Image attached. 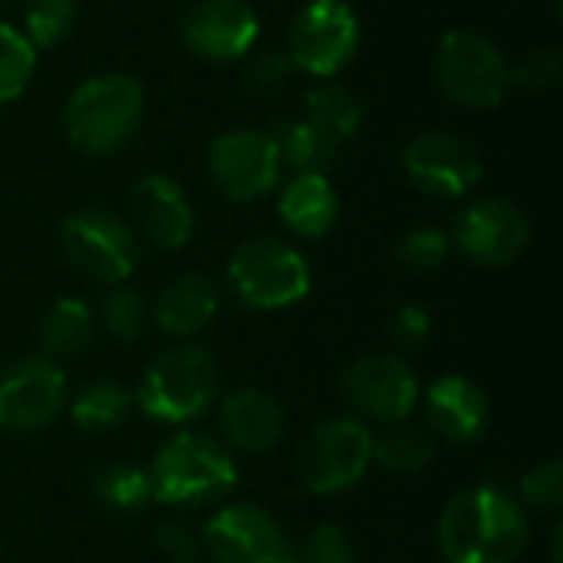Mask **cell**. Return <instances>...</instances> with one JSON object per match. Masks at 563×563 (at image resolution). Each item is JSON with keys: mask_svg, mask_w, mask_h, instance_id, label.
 <instances>
[{"mask_svg": "<svg viewBox=\"0 0 563 563\" xmlns=\"http://www.w3.org/2000/svg\"><path fill=\"white\" fill-rule=\"evenodd\" d=\"M528 538L525 505L495 485L459 492L439 518V548L449 563H518Z\"/></svg>", "mask_w": 563, "mask_h": 563, "instance_id": "6da1fadb", "label": "cell"}, {"mask_svg": "<svg viewBox=\"0 0 563 563\" xmlns=\"http://www.w3.org/2000/svg\"><path fill=\"white\" fill-rule=\"evenodd\" d=\"M152 501L168 508H205L231 495L238 465L221 439L201 432H175L148 465Z\"/></svg>", "mask_w": 563, "mask_h": 563, "instance_id": "7a4b0ae2", "label": "cell"}, {"mask_svg": "<svg viewBox=\"0 0 563 563\" xmlns=\"http://www.w3.org/2000/svg\"><path fill=\"white\" fill-rule=\"evenodd\" d=\"M221 393V366L201 346H175L148 363L139 379L135 406L165 426H185L201 419Z\"/></svg>", "mask_w": 563, "mask_h": 563, "instance_id": "3957f363", "label": "cell"}, {"mask_svg": "<svg viewBox=\"0 0 563 563\" xmlns=\"http://www.w3.org/2000/svg\"><path fill=\"white\" fill-rule=\"evenodd\" d=\"M145 112V89L125 73H106L79 82L66 102L63 125L69 142L92 158L112 155L139 129Z\"/></svg>", "mask_w": 563, "mask_h": 563, "instance_id": "277c9868", "label": "cell"}, {"mask_svg": "<svg viewBox=\"0 0 563 563\" xmlns=\"http://www.w3.org/2000/svg\"><path fill=\"white\" fill-rule=\"evenodd\" d=\"M307 257L280 238H247L228 261V287L251 310H287L310 294Z\"/></svg>", "mask_w": 563, "mask_h": 563, "instance_id": "5b68a950", "label": "cell"}, {"mask_svg": "<svg viewBox=\"0 0 563 563\" xmlns=\"http://www.w3.org/2000/svg\"><path fill=\"white\" fill-rule=\"evenodd\" d=\"M373 465V432L356 416H336L307 432L297 449V478L310 495L330 498L356 488Z\"/></svg>", "mask_w": 563, "mask_h": 563, "instance_id": "8992f818", "label": "cell"}, {"mask_svg": "<svg viewBox=\"0 0 563 563\" xmlns=\"http://www.w3.org/2000/svg\"><path fill=\"white\" fill-rule=\"evenodd\" d=\"M435 76L442 92L468 109H492L511 86L505 53L475 30H449L435 49Z\"/></svg>", "mask_w": 563, "mask_h": 563, "instance_id": "52a82bcc", "label": "cell"}, {"mask_svg": "<svg viewBox=\"0 0 563 563\" xmlns=\"http://www.w3.org/2000/svg\"><path fill=\"white\" fill-rule=\"evenodd\" d=\"M59 241L76 271L112 287L125 284L142 261V244L135 231L102 208L73 211L59 224Z\"/></svg>", "mask_w": 563, "mask_h": 563, "instance_id": "ba28073f", "label": "cell"}, {"mask_svg": "<svg viewBox=\"0 0 563 563\" xmlns=\"http://www.w3.org/2000/svg\"><path fill=\"white\" fill-rule=\"evenodd\" d=\"M360 49V16L346 0H307L290 26V63L317 79L343 73Z\"/></svg>", "mask_w": 563, "mask_h": 563, "instance_id": "9c48e42d", "label": "cell"}, {"mask_svg": "<svg viewBox=\"0 0 563 563\" xmlns=\"http://www.w3.org/2000/svg\"><path fill=\"white\" fill-rule=\"evenodd\" d=\"M340 389L356 416L383 426L406 422L422 399L416 369L396 353H366L353 360L340 379Z\"/></svg>", "mask_w": 563, "mask_h": 563, "instance_id": "30bf717a", "label": "cell"}, {"mask_svg": "<svg viewBox=\"0 0 563 563\" xmlns=\"http://www.w3.org/2000/svg\"><path fill=\"white\" fill-rule=\"evenodd\" d=\"M214 563H297V548L261 505H224L201 528Z\"/></svg>", "mask_w": 563, "mask_h": 563, "instance_id": "8fae6325", "label": "cell"}, {"mask_svg": "<svg viewBox=\"0 0 563 563\" xmlns=\"http://www.w3.org/2000/svg\"><path fill=\"white\" fill-rule=\"evenodd\" d=\"M280 152L271 132L234 129L211 142L208 172L218 191L231 201H257L271 195L280 181Z\"/></svg>", "mask_w": 563, "mask_h": 563, "instance_id": "7c38bea8", "label": "cell"}, {"mask_svg": "<svg viewBox=\"0 0 563 563\" xmlns=\"http://www.w3.org/2000/svg\"><path fill=\"white\" fill-rule=\"evenodd\" d=\"M66 406V376L56 360H20L0 376V429L40 432L56 422Z\"/></svg>", "mask_w": 563, "mask_h": 563, "instance_id": "4fadbf2b", "label": "cell"}, {"mask_svg": "<svg viewBox=\"0 0 563 563\" xmlns=\"http://www.w3.org/2000/svg\"><path fill=\"white\" fill-rule=\"evenodd\" d=\"M402 168L416 188L435 198H462L482 181V158L472 142L452 132H422L402 148Z\"/></svg>", "mask_w": 563, "mask_h": 563, "instance_id": "5bb4252c", "label": "cell"}, {"mask_svg": "<svg viewBox=\"0 0 563 563\" xmlns=\"http://www.w3.org/2000/svg\"><path fill=\"white\" fill-rule=\"evenodd\" d=\"M528 241V218L508 198H482L455 221V247L478 267H505L518 261Z\"/></svg>", "mask_w": 563, "mask_h": 563, "instance_id": "9a60e30c", "label": "cell"}, {"mask_svg": "<svg viewBox=\"0 0 563 563\" xmlns=\"http://www.w3.org/2000/svg\"><path fill=\"white\" fill-rule=\"evenodd\" d=\"M261 36L257 13L244 0H198L181 20V43L211 63H234Z\"/></svg>", "mask_w": 563, "mask_h": 563, "instance_id": "2e32d148", "label": "cell"}, {"mask_svg": "<svg viewBox=\"0 0 563 563\" xmlns=\"http://www.w3.org/2000/svg\"><path fill=\"white\" fill-rule=\"evenodd\" d=\"M426 419L435 435L455 445H472L492 422V406L482 386L465 376H442L426 389Z\"/></svg>", "mask_w": 563, "mask_h": 563, "instance_id": "e0dca14e", "label": "cell"}, {"mask_svg": "<svg viewBox=\"0 0 563 563\" xmlns=\"http://www.w3.org/2000/svg\"><path fill=\"white\" fill-rule=\"evenodd\" d=\"M132 205L142 234L162 251H181L195 231V211L181 185L168 175H145L132 188Z\"/></svg>", "mask_w": 563, "mask_h": 563, "instance_id": "ac0fdd59", "label": "cell"}, {"mask_svg": "<svg viewBox=\"0 0 563 563\" xmlns=\"http://www.w3.org/2000/svg\"><path fill=\"white\" fill-rule=\"evenodd\" d=\"M218 422L224 449L244 455H264L284 435V409L264 389H234L231 396H224Z\"/></svg>", "mask_w": 563, "mask_h": 563, "instance_id": "d6986e66", "label": "cell"}, {"mask_svg": "<svg viewBox=\"0 0 563 563\" xmlns=\"http://www.w3.org/2000/svg\"><path fill=\"white\" fill-rule=\"evenodd\" d=\"M277 214L294 234L317 241V238L330 234L340 218L336 188L327 181L323 172H297L280 191Z\"/></svg>", "mask_w": 563, "mask_h": 563, "instance_id": "ffe728a7", "label": "cell"}, {"mask_svg": "<svg viewBox=\"0 0 563 563\" xmlns=\"http://www.w3.org/2000/svg\"><path fill=\"white\" fill-rule=\"evenodd\" d=\"M218 313V287L205 274H181L168 280L155 300V323L168 336H195Z\"/></svg>", "mask_w": 563, "mask_h": 563, "instance_id": "44dd1931", "label": "cell"}, {"mask_svg": "<svg viewBox=\"0 0 563 563\" xmlns=\"http://www.w3.org/2000/svg\"><path fill=\"white\" fill-rule=\"evenodd\" d=\"M40 350L46 360L76 356L92 340V310L79 297H59L40 320L36 330Z\"/></svg>", "mask_w": 563, "mask_h": 563, "instance_id": "7402d4cb", "label": "cell"}, {"mask_svg": "<svg viewBox=\"0 0 563 563\" xmlns=\"http://www.w3.org/2000/svg\"><path fill=\"white\" fill-rule=\"evenodd\" d=\"M303 119L313 122L320 132H327L333 142H346L360 132L363 125V102L356 99V92L323 79L320 86H313L303 99Z\"/></svg>", "mask_w": 563, "mask_h": 563, "instance_id": "603a6c76", "label": "cell"}, {"mask_svg": "<svg viewBox=\"0 0 563 563\" xmlns=\"http://www.w3.org/2000/svg\"><path fill=\"white\" fill-rule=\"evenodd\" d=\"M271 139H274V145L280 152V162L294 165L297 172H323L340 152V142H333L327 132H320L303 115L280 119L271 129Z\"/></svg>", "mask_w": 563, "mask_h": 563, "instance_id": "cb8c5ba5", "label": "cell"}, {"mask_svg": "<svg viewBox=\"0 0 563 563\" xmlns=\"http://www.w3.org/2000/svg\"><path fill=\"white\" fill-rule=\"evenodd\" d=\"M132 406L135 399L125 386L112 379H96L76 393V399L69 402V419L82 432H109L129 419Z\"/></svg>", "mask_w": 563, "mask_h": 563, "instance_id": "d4e9b609", "label": "cell"}, {"mask_svg": "<svg viewBox=\"0 0 563 563\" xmlns=\"http://www.w3.org/2000/svg\"><path fill=\"white\" fill-rule=\"evenodd\" d=\"M373 462L393 475H419L435 462V442L416 426L393 422L373 435Z\"/></svg>", "mask_w": 563, "mask_h": 563, "instance_id": "484cf974", "label": "cell"}, {"mask_svg": "<svg viewBox=\"0 0 563 563\" xmlns=\"http://www.w3.org/2000/svg\"><path fill=\"white\" fill-rule=\"evenodd\" d=\"M96 495L112 511H122V515L142 511L152 501L148 468H139V465H129V462L106 465L96 475Z\"/></svg>", "mask_w": 563, "mask_h": 563, "instance_id": "4316f807", "label": "cell"}, {"mask_svg": "<svg viewBox=\"0 0 563 563\" xmlns=\"http://www.w3.org/2000/svg\"><path fill=\"white\" fill-rule=\"evenodd\" d=\"M36 66V49L23 30L0 23V106L23 96Z\"/></svg>", "mask_w": 563, "mask_h": 563, "instance_id": "83f0119b", "label": "cell"}, {"mask_svg": "<svg viewBox=\"0 0 563 563\" xmlns=\"http://www.w3.org/2000/svg\"><path fill=\"white\" fill-rule=\"evenodd\" d=\"M76 23V3L73 0H26L23 7V36L33 43V49L56 46Z\"/></svg>", "mask_w": 563, "mask_h": 563, "instance_id": "f1b7e54d", "label": "cell"}, {"mask_svg": "<svg viewBox=\"0 0 563 563\" xmlns=\"http://www.w3.org/2000/svg\"><path fill=\"white\" fill-rule=\"evenodd\" d=\"M145 320H148V310H145V300L139 290L132 287H112L102 300V327L112 340L119 343H135L142 333H145Z\"/></svg>", "mask_w": 563, "mask_h": 563, "instance_id": "f546056e", "label": "cell"}, {"mask_svg": "<svg viewBox=\"0 0 563 563\" xmlns=\"http://www.w3.org/2000/svg\"><path fill=\"white\" fill-rule=\"evenodd\" d=\"M452 251V241L449 234H442L439 228H416L409 231L399 247H396V257L409 267V271H419V274H429V271H439L445 264Z\"/></svg>", "mask_w": 563, "mask_h": 563, "instance_id": "4dcf8cb0", "label": "cell"}, {"mask_svg": "<svg viewBox=\"0 0 563 563\" xmlns=\"http://www.w3.org/2000/svg\"><path fill=\"white\" fill-rule=\"evenodd\" d=\"M518 488H521V505L534 511H558L563 505V462L551 459L534 465Z\"/></svg>", "mask_w": 563, "mask_h": 563, "instance_id": "1f68e13d", "label": "cell"}, {"mask_svg": "<svg viewBox=\"0 0 563 563\" xmlns=\"http://www.w3.org/2000/svg\"><path fill=\"white\" fill-rule=\"evenodd\" d=\"M297 563H356V548L350 534L336 525H320L307 534L297 551Z\"/></svg>", "mask_w": 563, "mask_h": 563, "instance_id": "d6a6232c", "label": "cell"}, {"mask_svg": "<svg viewBox=\"0 0 563 563\" xmlns=\"http://www.w3.org/2000/svg\"><path fill=\"white\" fill-rule=\"evenodd\" d=\"M290 56L280 53V49H271V53H257L247 69H244V89L254 92V96H274L287 86L290 79Z\"/></svg>", "mask_w": 563, "mask_h": 563, "instance_id": "836d02e7", "label": "cell"}, {"mask_svg": "<svg viewBox=\"0 0 563 563\" xmlns=\"http://www.w3.org/2000/svg\"><path fill=\"white\" fill-rule=\"evenodd\" d=\"M432 336V313L426 307H399L389 320V340L396 350H422Z\"/></svg>", "mask_w": 563, "mask_h": 563, "instance_id": "e575fe53", "label": "cell"}, {"mask_svg": "<svg viewBox=\"0 0 563 563\" xmlns=\"http://www.w3.org/2000/svg\"><path fill=\"white\" fill-rule=\"evenodd\" d=\"M558 76H561V53L551 46L525 53L521 63L511 69V82H518L525 89H548L558 82Z\"/></svg>", "mask_w": 563, "mask_h": 563, "instance_id": "d590c367", "label": "cell"}, {"mask_svg": "<svg viewBox=\"0 0 563 563\" xmlns=\"http://www.w3.org/2000/svg\"><path fill=\"white\" fill-rule=\"evenodd\" d=\"M155 544L165 558L178 563H191L201 551V531H195L188 521H165L155 528Z\"/></svg>", "mask_w": 563, "mask_h": 563, "instance_id": "8d00e7d4", "label": "cell"}]
</instances>
